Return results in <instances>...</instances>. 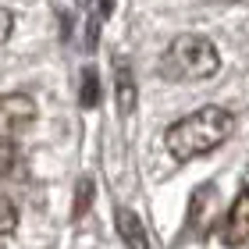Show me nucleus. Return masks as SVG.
<instances>
[{
    "label": "nucleus",
    "instance_id": "1",
    "mask_svg": "<svg viewBox=\"0 0 249 249\" xmlns=\"http://www.w3.org/2000/svg\"><path fill=\"white\" fill-rule=\"evenodd\" d=\"M235 132V114L224 107H199L185 114L182 121H175L164 132V146L175 160H196V157L213 153L217 146H224Z\"/></svg>",
    "mask_w": 249,
    "mask_h": 249
},
{
    "label": "nucleus",
    "instance_id": "2",
    "mask_svg": "<svg viewBox=\"0 0 249 249\" xmlns=\"http://www.w3.org/2000/svg\"><path fill=\"white\" fill-rule=\"evenodd\" d=\"M160 75L167 82H203V78H213L221 68V53L207 36H196V32H185V36H175L160 53Z\"/></svg>",
    "mask_w": 249,
    "mask_h": 249
},
{
    "label": "nucleus",
    "instance_id": "3",
    "mask_svg": "<svg viewBox=\"0 0 249 249\" xmlns=\"http://www.w3.org/2000/svg\"><path fill=\"white\" fill-rule=\"evenodd\" d=\"M39 107L29 93H7L0 96V139H15L36 121Z\"/></svg>",
    "mask_w": 249,
    "mask_h": 249
},
{
    "label": "nucleus",
    "instance_id": "4",
    "mask_svg": "<svg viewBox=\"0 0 249 249\" xmlns=\"http://www.w3.org/2000/svg\"><path fill=\"white\" fill-rule=\"evenodd\" d=\"M221 242H224V246H246V242H249V185L239 192V199L231 203L228 217H224Z\"/></svg>",
    "mask_w": 249,
    "mask_h": 249
},
{
    "label": "nucleus",
    "instance_id": "5",
    "mask_svg": "<svg viewBox=\"0 0 249 249\" xmlns=\"http://www.w3.org/2000/svg\"><path fill=\"white\" fill-rule=\"evenodd\" d=\"M213 207H217V189L199 185L192 192V203H189V231H207L210 221H213Z\"/></svg>",
    "mask_w": 249,
    "mask_h": 249
},
{
    "label": "nucleus",
    "instance_id": "6",
    "mask_svg": "<svg viewBox=\"0 0 249 249\" xmlns=\"http://www.w3.org/2000/svg\"><path fill=\"white\" fill-rule=\"evenodd\" d=\"M114 224H118V235H121V242L128 246V249H150V239H146V228H142V221L135 217V213H132L128 207H121V210H118Z\"/></svg>",
    "mask_w": 249,
    "mask_h": 249
},
{
    "label": "nucleus",
    "instance_id": "7",
    "mask_svg": "<svg viewBox=\"0 0 249 249\" xmlns=\"http://www.w3.org/2000/svg\"><path fill=\"white\" fill-rule=\"evenodd\" d=\"M118 110L124 118L135 110V86H132V71H128V68L118 71Z\"/></svg>",
    "mask_w": 249,
    "mask_h": 249
},
{
    "label": "nucleus",
    "instance_id": "8",
    "mask_svg": "<svg viewBox=\"0 0 249 249\" xmlns=\"http://www.w3.org/2000/svg\"><path fill=\"white\" fill-rule=\"evenodd\" d=\"M15 228H18V207H15L7 196H0V239L11 235Z\"/></svg>",
    "mask_w": 249,
    "mask_h": 249
},
{
    "label": "nucleus",
    "instance_id": "9",
    "mask_svg": "<svg viewBox=\"0 0 249 249\" xmlns=\"http://www.w3.org/2000/svg\"><path fill=\"white\" fill-rule=\"evenodd\" d=\"M15 160H18L15 139H0V178H7L11 171H15Z\"/></svg>",
    "mask_w": 249,
    "mask_h": 249
},
{
    "label": "nucleus",
    "instance_id": "10",
    "mask_svg": "<svg viewBox=\"0 0 249 249\" xmlns=\"http://www.w3.org/2000/svg\"><path fill=\"white\" fill-rule=\"evenodd\" d=\"M96 75L93 71H86L82 75V107H96V100H100V93H96Z\"/></svg>",
    "mask_w": 249,
    "mask_h": 249
},
{
    "label": "nucleus",
    "instance_id": "11",
    "mask_svg": "<svg viewBox=\"0 0 249 249\" xmlns=\"http://www.w3.org/2000/svg\"><path fill=\"white\" fill-rule=\"evenodd\" d=\"M89 192H93V182H89V178H82V185H78V199H75V217H82V213H86Z\"/></svg>",
    "mask_w": 249,
    "mask_h": 249
},
{
    "label": "nucleus",
    "instance_id": "12",
    "mask_svg": "<svg viewBox=\"0 0 249 249\" xmlns=\"http://www.w3.org/2000/svg\"><path fill=\"white\" fill-rule=\"evenodd\" d=\"M11 29H15V15H11L7 7H0V43L11 36Z\"/></svg>",
    "mask_w": 249,
    "mask_h": 249
},
{
    "label": "nucleus",
    "instance_id": "13",
    "mask_svg": "<svg viewBox=\"0 0 249 249\" xmlns=\"http://www.w3.org/2000/svg\"><path fill=\"white\" fill-rule=\"evenodd\" d=\"M207 4H242V0H207Z\"/></svg>",
    "mask_w": 249,
    "mask_h": 249
}]
</instances>
